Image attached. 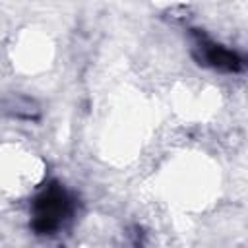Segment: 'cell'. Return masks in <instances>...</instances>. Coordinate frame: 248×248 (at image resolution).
I'll use <instances>...</instances> for the list:
<instances>
[{"instance_id":"obj_2","label":"cell","mask_w":248,"mask_h":248,"mask_svg":"<svg viewBox=\"0 0 248 248\" xmlns=\"http://www.w3.org/2000/svg\"><path fill=\"white\" fill-rule=\"evenodd\" d=\"M192 35H194L192 56L198 60V64L227 74H238L244 70V58L238 52L211 41L198 29H192Z\"/></svg>"},{"instance_id":"obj_3","label":"cell","mask_w":248,"mask_h":248,"mask_svg":"<svg viewBox=\"0 0 248 248\" xmlns=\"http://www.w3.org/2000/svg\"><path fill=\"white\" fill-rule=\"evenodd\" d=\"M0 110L12 118H17V120H39L41 118V107L35 99L27 97V95H19V93H14V95H8L0 101Z\"/></svg>"},{"instance_id":"obj_1","label":"cell","mask_w":248,"mask_h":248,"mask_svg":"<svg viewBox=\"0 0 248 248\" xmlns=\"http://www.w3.org/2000/svg\"><path fill=\"white\" fill-rule=\"evenodd\" d=\"M76 202L78 200L74 198V194L68 192L60 182L50 180L48 184H45L31 202L33 232L41 236L58 234L72 223L78 207Z\"/></svg>"}]
</instances>
